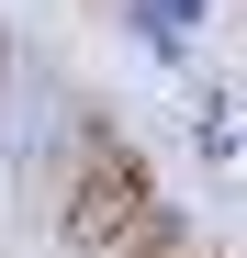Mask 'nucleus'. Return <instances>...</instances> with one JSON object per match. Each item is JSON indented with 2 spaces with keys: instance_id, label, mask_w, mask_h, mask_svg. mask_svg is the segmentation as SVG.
<instances>
[{
  "instance_id": "1",
  "label": "nucleus",
  "mask_w": 247,
  "mask_h": 258,
  "mask_svg": "<svg viewBox=\"0 0 247 258\" xmlns=\"http://www.w3.org/2000/svg\"><path fill=\"white\" fill-rule=\"evenodd\" d=\"M56 213H68V247L112 258L146 213H169V202H157V180H146V157H135V146L79 135V146H68V191H56Z\"/></svg>"
}]
</instances>
